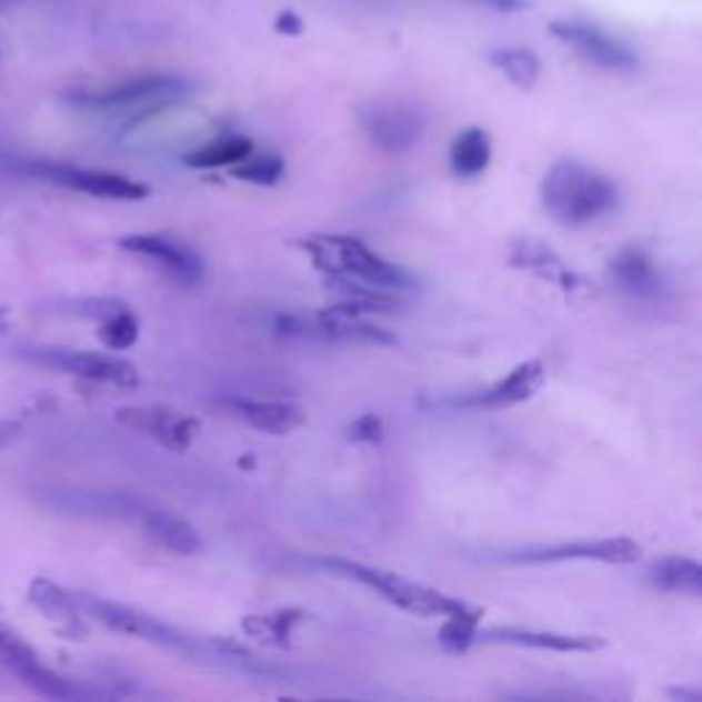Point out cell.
Here are the masks:
<instances>
[{
  "label": "cell",
  "mask_w": 702,
  "mask_h": 702,
  "mask_svg": "<svg viewBox=\"0 0 702 702\" xmlns=\"http://www.w3.org/2000/svg\"><path fill=\"white\" fill-rule=\"evenodd\" d=\"M78 601L80 612L86 618L97 620L104 629L119 631V634L134 636L149 645L162 648V651L176 653L181 659L198 661V664L218 666V670H237V672H269L267 666L259 664V659L239 642L225 640V636H201L190 634V631L179 629V625L166 623V620L154 618L149 612H140L134 606L119 604V601L99 599V595L78 590L72 593Z\"/></svg>",
  "instance_id": "cell-1"
},
{
  "label": "cell",
  "mask_w": 702,
  "mask_h": 702,
  "mask_svg": "<svg viewBox=\"0 0 702 702\" xmlns=\"http://www.w3.org/2000/svg\"><path fill=\"white\" fill-rule=\"evenodd\" d=\"M543 209L560 225L579 228L595 222L618 209V184L595 168L579 160H558L543 176Z\"/></svg>",
  "instance_id": "cell-2"
},
{
  "label": "cell",
  "mask_w": 702,
  "mask_h": 702,
  "mask_svg": "<svg viewBox=\"0 0 702 702\" xmlns=\"http://www.w3.org/2000/svg\"><path fill=\"white\" fill-rule=\"evenodd\" d=\"M310 563L319 571L332 573V576L351 579V582L373 590V593H377L379 599L388 601V604H393L398 610L409 614H420V618H450V614L475 610V604H470V601L453 599V595L442 593V590L412 582V579L401 576V573L373 569V565L360 563V560L310 558Z\"/></svg>",
  "instance_id": "cell-3"
},
{
  "label": "cell",
  "mask_w": 702,
  "mask_h": 702,
  "mask_svg": "<svg viewBox=\"0 0 702 702\" xmlns=\"http://www.w3.org/2000/svg\"><path fill=\"white\" fill-rule=\"evenodd\" d=\"M310 259L327 278H349L357 283L377 285L384 291H414L420 289V278L401 263H393L373 253L362 239L354 237H313L302 242Z\"/></svg>",
  "instance_id": "cell-4"
},
{
  "label": "cell",
  "mask_w": 702,
  "mask_h": 702,
  "mask_svg": "<svg viewBox=\"0 0 702 702\" xmlns=\"http://www.w3.org/2000/svg\"><path fill=\"white\" fill-rule=\"evenodd\" d=\"M192 88L195 86L179 74H146V78H132L124 83L99 88V91H86V88L69 91L63 93V102L88 113H138V119H146L181 102L187 93H192Z\"/></svg>",
  "instance_id": "cell-5"
},
{
  "label": "cell",
  "mask_w": 702,
  "mask_h": 702,
  "mask_svg": "<svg viewBox=\"0 0 702 702\" xmlns=\"http://www.w3.org/2000/svg\"><path fill=\"white\" fill-rule=\"evenodd\" d=\"M11 357L26 365L61 371L69 377L88 379V382L116 384V388H134L140 382L138 368L116 354H97V351L69 349V347H44V343H11Z\"/></svg>",
  "instance_id": "cell-6"
},
{
  "label": "cell",
  "mask_w": 702,
  "mask_h": 702,
  "mask_svg": "<svg viewBox=\"0 0 702 702\" xmlns=\"http://www.w3.org/2000/svg\"><path fill=\"white\" fill-rule=\"evenodd\" d=\"M365 138L390 157L409 154L425 134V113L407 99H368L357 108Z\"/></svg>",
  "instance_id": "cell-7"
},
{
  "label": "cell",
  "mask_w": 702,
  "mask_h": 702,
  "mask_svg": "<svg viewBox=\"0 0 702 702\" xmlns=\"http://www.w3.org/2000/svg\"><path fill=\"white\" fill-rule=\"evenodd\" d=\"M272 332L280 338H297V341H321V343H371V347H393L395 335L368 321L357 319V313L330 308L315 315H274Z\"/></svg>",
  "instance_id": "cell-8"
},
{
  "label": "cell",
  "mask_w": 702,
  "mask_h": 702,
  "mask_svg": "<svg viewBox=\"0 0 702 702\" xmlns=\"http://www.w3.org/2000/svg\"><path fill=\"white\" fill-rule=\"evenodd\" d=\"M22 171L31 173L33 179H42L50 181V184L63 187V190L83 192V195L91 198H104V201H143L151 192L149 184L134 181L130 176L93 171V168L69 166V162L28 160L22 162Z\"/></svg>",
  "instance_id": "cell-9"
},
{
  "label": "cell",
  "mask_w": 702,
  "mask_h": 702,
  "mask_svg": "<svg viewBox=\"0 0 702 702\" xmlns=\"http://www.w3.org/2000/svg\"><path fill=\"white\" fill-rule=\"evenodd\" d=\"M642 558L640 543L631 538H584V541L546 543V546H522L502 552L500 563L511 565H549L569 560H599L606 565H631Z\"/></svg>",
  "instance_id": "cell-10"
},
{
  "label": "cell",
  "mask_w": 702,
  "mask_h": 702,
  "mask_svg": "<svg viewBox=\"0 0 702 702\" xmlns=\"http://www.w3.org/2000/svg\"><path fill=\"white\" fill-rule=\"evenodd\" d=\"M606 280L618 294L631 302L661 305L672 297L670 274L656 255L642 244H629V248L618 250L606 263Z\"/></svg>",
  "instance_id": "cell-11"
},
{
  "label": "cell",
  "mask_w": 702,
  "mask_h": 702,
  "mask_svg": "<svg viewBox=\"0 0 702 702\" xmlns=\"http://www.w3.org/2000/svg\"><path fill=\"white\" fill-rule=\"evenodd\" d=\"M549 31H552L554 39L569 44L584 63L601 69V72L631 74L640 67V58L629 44H623L612 33H606L604 28L593 26V22L554 20Z\"/></svg>",
  "instance_id": "cell-12"
},
{
  "label": "cell",
  "mask_w": 702,
  "mask_h": 702,
  "mask_svg": "<svg viewBox=\"0 0 702 702\" xmlns=\"http://www.w3.org/2000/svg\"><path fill=\"white\" fill-rule=\"evenodd\" d=\"M37 502L52 513H69V517H110V519H143L151 505L134 500L121 491H97L74 489V485H44L37 489Z\"/></svg>",
  "instance_id": "cell-13"
},
{
  "label": "cell",
  "mask_w": 702,
  "mask_h": 702,
  "mask_svg": "<svg viewBox=\"0 0 702 702\" xmlns=\"http://www.w3.org/2000/svg\"><path fill=\"white\" fill-rule=\"evenodd\" d=\"M119 248L151 261L173 283L198 285L203 280V259L179 239L157 237V233H132V237L119 239Z\"/></svg>",
  "instance_id": "cell-14"
},
{
  "label": "cell",
  "mask_w": 702,
  "mask_h": 702,
  "mask_svg": "<svg viewBox=\"0 0 702 702\" xmlns=\"http://www.w3.org/2000/svg\"><path fill=\"white\" fill-rule=\"evenodd\" d=\"M116 420L127 425V429L138 431V434L154 439L157 444H162L171 453H181V450L190 448L192 437L201 429L198 418H190V414H181L168 407H121L116 412Z\"/></svg>",
  "instance_id": "cell-15"
},
{
  "label": "cell",
  "mask_w": 702,
  "mask_h": 702,
  "mask_svg": "<svg viewBox=\"0 0 702 702\" xmlns=\"http://www.w3.org/2000/svg\"><path fill=\"white\" fill-rule=\"evenodd\" d=\"M475 642L483 645H519L535 648V651L554 653H595L606 648V640L599 634H565V631L522 629V625H491L478 629Z\"/></svg>",
  "instance_id": "cell-16"
},
{
  "label": "cell",
  "mask_w": 702,
  "mask_h": 702,
  "mask_svg": "<svg viewBox=\"0 0 702 702\" xmlns=\"http://www.w3.org/2000/svg\"><path fill=\"white\" fill-rule=\"evenodd\" d=\"M546 384V365L541 360H526L519 362L508 377H502L500 382L489 384L485 390L478 393H467L461 398H450V407H464V409H511L517 403L530 401L538 390Z\"/></svg>",
  "instance_id": "cell-17"
},
{
  "label": "cell",
  "mask_w": 702,
  "mask_h": 702,
  "mask_svg": "<svg viewBox=\"0 0 702 702\" xmlns=\"http://www.w3.org/2000/svg\"><path fill=\"white\" fill-rule=\"evenodd\" d=\"M28 599H31V604L37 606L63 636H69V640H83L86 614L80 612L72 590H63L61 584L50 582V579H33L31 588H28Z\"/></svg>",
  "instance_id": "cell-18"
},
{
  "label": "cell",
  "mask_w": 702,
  "mask_h": 702,
  "mask_svg": "<svg viewBox=\"0 0 702 702\" xmlns=\"http://www.w3.org/2000/svg\"><path fill=\"white\" fill-rule=\"evenodd\" d=\"M511 263L517 269H526V272L560 285V289L569 291V294L584 285V280L579 278L573 269L565 267V261L560 259L552 248H546L541 239H519V242H513Z\"/></svg>",
  "instance_id": "cell-19"
},
{
  "label": "cell",
  "mask_w": 702,
  "mask_h": 702,
  "mask_svg": "<svg viewBox=\"0 0 702 702\" xmlns=\"http://www.w3.org/2000/svg\"><path fill=\"white\" fill-rule=\"evenodd\" d=\"M228 407L255 431L272 437H285L305 423L302 407L291 401H255V398H231Z\"/></svg>",
  "instance_id": "cell-20"
},
{
  "label": "cell",
  "mask_w": 702,
  "mask_h": 702,
  "mask_svg": "<svg viewBox=\"0 0 702 702\" xmlns=\"http://www.w3.org/2000/svg\"><path fill=\"white\" fill-rule=\"evenodd\" d=\"M140 524H143V530L149 532L160 546H166L168 552L173 554L190 558V554H198L203 549V538L195 526L187 522V519L160 511V508H149V511L143 513V519H140Z\"/></svg>",
  "instance_id": "cell-21"
},
{
  "label": "cell",
  "mask_w": 702,
  "mask_h": 702,
  "mask_svg": "<svg viewBox=\"0 0 702 702\" xmlns=\"http://www.w3.org/2000/svg\"><path fill=\"white\" fill-rule=\"evenodd\" d=\"M648 582H651L653 588L664 590V593L692 595V599H700L702 565L692 558H678V554H670V558H661L656 560V563H651V569H648Z\"/></svg>",
  "instance_id": "cell-22"
},
{
  "label": "cell",
  "mask_w": 702,
  "mask_h": 702,
  "mask_svg": "<svg viewBox=\"0 0 702 702\" xmlns=\"http://www.w3.org/2000/svg\"><path fill=\"white\" fill-rule=\"evenodd\" d=\"M124 300L116 297H50V300L31 305L37 315H58V319H83V321H104L116 310L124 308Z\"/></svg>",
  "instance_id": "cell-23"
},
{
  "label": "cell",
  "mask_w": 702,
  "mask_h": 702,
  "mask_svg": "<svg viewBox=\"0 0 702 702\" xmlns=\"http://www.w3.org/2000/svg\"><path fill=\"white\" fill-rule=\"evenodd\" d=\"M491 162V134L483 127H470L450 143V171L461 179H475Z\"/></svg>",
  "instance_id": "cell-24"
},
{
  "label": "cell",
  "mask_w": 702,
  "mask_h": 702,
  "mask_svg": "<svg viewBox=\"0 0 702 702\" xmlns=\"http://www.w3.org/2000/svg\"><path fill=\"white\" fill-rule=\"evenodd\" d=\"M250 154H253V140L244 134H225V138L212 140V143L184 154L181 162L187 168H198V171H214V168H233Z\"/></svg>",
  "instance_id": "cell-25"
},
{
  "label": "cell",
  "mask_w": 702,
  "mask_h": 702,
  "mask_svg": "<svg viewBox=\"0 0 702 702\" xmlns=\"http://www.w3.org/2000/svg\"><path fill=\"white\" fill-rule=\"evenodd\" d=\"M305 610H278L267 614H253V618L242 620V629L248 636L267 642V645L285 648L291 642V634L300 623H305Z\"/></svg>",
  "instance_id": "cell-26"
},
{
  "label": "cell",
  "mask_w": 702,
  "mask_h": 702,
  "mask_svg": "<svg viewBox=\"0 0 702 702\" xmlns=\"http://www.w3.org/2000/svg\"><path fill=\"white\" fill-rule=\"evenodd\" d=\"M489 63L508 78V83H513L522 91L535 88L538 78H541V58L535 56L526 47H500V50L489 52Z\"/></svg>",
  "instance_id": "cell-27"
},
{
  "label": "cell",
  "mask_w": 702,
  "mask_h": 702,
  "mask_svg": "<svg viewBox=\"0 0 702 702\" xmlns=\"http://www.w3.org/2000/svg\"><path fill=\"white\" fill-rule=\"evenodd\" d=\"M481 620H483V610L475 606L470 612H459V614H450L444 618L442 629H439V645L444 648L448 653H467L472 645H475V636L478 629H481Z\"/></svg>",
  "instance_id": "cell-28"
},
{
  "label": "cell",
  "mask_w": 702,
  "mask_h": 702,
  "mask_svg": "<svg viewBox=\"0 0 702 702\" xmlns=\"http://www.w3.org/2000/svg\"><path fill=\"white\" fill-rule=\"evenodd\" d=\"M99 341L110 351H127L138 343L140 338V319L132 313L130 305L116 310L104 321H99Z\"/></svg>",
  "instance_id": "cell-29"
},
{
  "label": "cell",
  "mask_w": 702,
  "mask_h": 702,
  "mask_svg": "<svg viewBox=\"0 0 702 702\" xmlns=\"http://www.w3.org/2000/svg\"><path fill=\"white\" fill-rule=\"evenodd\" d=\"M285 162L278 154H250L233 166V179L250 181L259 187H272L283 179Z\"/></svg>",
  "instance_id": "cell-30"
},
{
  "label": "cell",
  "mask_w": 702,
  "mask_h": 702,
  "mask_svg": "<svg viewBox=\"0 0 702 702\" xmlns=\"http://www.w3.org/2000/svg\"><path fill=\"white\" fill-rule=\"evenodd\" d=\"M349 442L354 444H379L384 439V423L377 414H362L347 429Z\"/></svg>",
  "instance_id": "cell-31"
},
{
  "label": "cell",
  "mask_w": 702,
  "mask_h": 702,
  "mask_svg": "<svg viewBox=\"0 0 702 702\" xmlns=\"http://www.w3.org/2000/svg\"><path fill=\"white\" fill-rule=\"evenodd\" d=\"M302 17L297 11L283 9L278 17H274V31L283 33V37H300L302 33Z\"/></svg>",
  "instance_id": "cell-32"
},
{
  "label": "cell",
  "mask_w": 702,
  "mask_h": 702,
  "mask_svg": "<svg viewBox=\"0 0 702 702\" xmlns=\"http://www.w3.org/2000/svg\"><path fill=\"white\" fill-rule=\"evenodd\" d=\"M22 642H26V640H22V636L17 634L14 629H9V625H6V623H0V664H3V661L9 659L11 653L17 651V648L22 645Z\"/></svg>",
  "instance_id": "cell-33"
},
{
  "label": "cell",
  "mask_w": 702,
  "mask_h": 702,
  "mask_svg": "<svg viewBox=\"0 0 702 702\" xmlns=\"http://www.w3.org/2000/svg\"><path fill=\"white\" fill-rule=\"evenodd\" d=\"M22 437V423L11 418H0V450L11 448Z\"/></svg>",
  "instance_id": "cell-34"
},
{
  "label": "cell",
  "mask_w": 702,
  "mask_h": 702,
  "mask_svg": "<svg viewBox=\"0 0 702 702\" xmlns=\"http://www.w3.org/2000/svg\"><path fill=\"white\" fill-rule=\"evenodd\" d=\"M478 3L489 6V9H494V11H502V14H511V11L524 9L526 0H478Z\"/></svg>",
  "instance_id": "cell-35"
},
{
  "label": "cell",
  "mask_w": 702,
  "mask_h": 702,
  "mask_svg": "<svg viewBox=\"0 0 702 702\" xmlns=\"http://www.w3.org/2000/svg\"><path fill=\"white\" fill-rule=\"evenodd\" d=\"M666 698L681 700V702H700L702 694L698 692V689H670V692H666Z\"/></svg>",
  "instance_id": "cell-36"
},
{
  "label": "cell",
  "mask_w": 702,
  "mask_h": 702,
  "mask_svg": "<svg viewBox=\"0 0 702 702\" xmlns=\"http://www.w3.org/2000/svg\"><path fill=\"white\" fill-rule=\"evenodd\" d=\"M6 324H9V308L0 305V332L6 330Z\"/></svg>",
  "instance_id": "cell-37"
}]
</instances>
